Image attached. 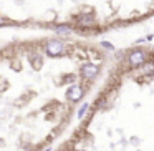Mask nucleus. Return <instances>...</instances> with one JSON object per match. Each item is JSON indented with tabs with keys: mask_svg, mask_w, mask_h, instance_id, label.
Wrapping results in <instances>:
<instances>
[{
	"mask_svg": "<svg viewBox=\"0 0 154 151\" xmlns=\"http://www.w3.org/2000/svg\"><path fill=\"white\" fill-rule=\"evenodd\" d=\"M45 52H47L50 57H60L65 52V45L60 40H48L45 45Z\"/></svg>",
	"mask_w": 154,
	"mask_h": 151,
	"instance_id": "obj_1",
	"label": "nucleus"
},
{
	"mask_svg": "<svg viewBox=\"0 0 154 151\" xmlns=\"http://www.w3.org/2000/svg\"><path fill=\"white\" fill-rule=\"evenodd\" d=\"M131 67H141V65L146 63V53L143 50H134L129 53V58H128Z\"/></svg>",
	"mask_w": 154,
	"mask_h": 151,
	"instance_id": "obj_2",
	"label": "nucleus"
},
{
	"mask_svg": "<svg viewBox=\"0 0 154 151\" xmlns=\"http://www.w3.org/2000/svg\"><path fill=\"white\" fill-rule=\"evenodd\" d=\"M98 73H100V68H98L96 65L85 63L83 67H81V75H83L85 78H88V80H91V78H94Z\"/></svg>",
	"mask_w": 154,
	"mask_h": 151,
	"instance_id": "obj_3",
	"label": "nucleus"
},
{
	"mask_svg": "<svg viewBox=\"0 0 154 151\" xmlns=\"http://www.w3.org/2000/svg\"><path fill=\"white\" fill-rule=\"evenodd\" d=\"M66 96L70 98V101H78L81 96H83V88L78 87V85H75V87H71L70 90H68Z\"/></svg>",
	"mask_w": 154,
	"mask_h": 151,
	"instance_id": "obj_4",
	"label": "nucleus"
},
{
	"mask_svg": "<svg viewBox=\"0 0 154 151\" xmlns=\"http://www.w3.org/2000/svg\"><path fill=\"white\" fill-rule=\"evenodd\" d=\"M78 24L80 25H83V27H90V25H93L94 22H93V17H91V15H83V17H80L78 18Z\"/></svg>",
	"mask_w": 154,
	"mask_h": 151,
	"instance_id": "obj_5",
	"label": "nucleus"
},
{
	"mask_svg": "<svg viewBox=\"0 0 154 151\" xmlns=\"http://www.w3.org/2000/svg\"><path fill=\"white\" fill-rule=\"evenodd\" d=\"M55 30H57V33H70L71 28L68 27V25H58V27L55 28Z\"/></svg>",
	"mask_w": 154,
	"mask_h": 151,
	"instance_id": "obj_6",
	"label": "nucleus"
},
{
	"mask_svg": "<svg viewBox=\"0 0 154 151\" xmlns=\"http://www.w3.org/2000/svg\"><path fill=\"white\" fill-rule=\"evenodd\" d=\"M88 106H90L88 103H83V106H81L80 110H78V118H83V116H85V113H86Z\"/></svg>",
	"mask_w": 154,
	"mask_h": 151,
	"instance_id": "obj_7",
	"label": "nucleus"
},
{
	"mask_svg": "<svg viewBox=\"0 0 154 151\" xmlns=\"http://www.w3.org/2000/svg\"><path fill=\"white\" fill-rule=\"evenodd\" d=\"M101 45H103V47H106V48H109V50H113V43H109V42H103V43H101Z\"/></svg>",
	"mask_w": 154,
	"mask_h": 151,
	"instance_id": "obj_8",
	"label": "nucleus"
},
{
	"mask_svg": "<svg viewBox=\"0 0 154 151\" xmlns=\"http://www.w3.org/2000/svg\"><path fill=\"white\" fill-rule=\"evenodd\" d=\"M5 22H7V20H5V18H2V17H0V25H4Z\"/></svg>",
	"mask_w": 154,
	"mask_h": 151,
	"instance_id": "obj_9",
	"label": "nucleus"
}]
</instances>
